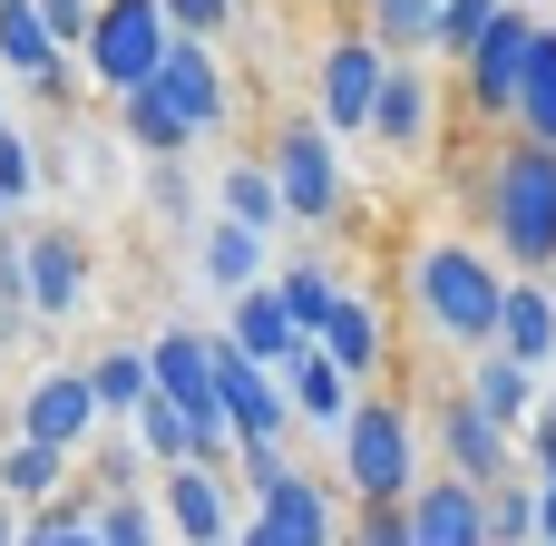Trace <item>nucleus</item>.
Wrapping results in <instances>:
<instances>
[{
  "label": "nucleus",
  "instance_id": "58836bf2",
  "mask_svg": "<svg viewBox=\"0 0 556 546\" xmlns=\"http://www.w3.org/2000/svg\"><path fill=\"white\" fill-rule=\"evenodd\" d=\"M362 546H420V537H410V508H371V528H362Z\"/></svg>",
  "mask_w": 556,
  "mask_h": 546
},
{
  "label": "nucleus",
  "instance_id": "7c9ffc66",
  "mask_svg": "<svg viewBox=\"0 0 556 546\" xmlns=\"http://www.w3.org/2000/svg\"><path fill=\"white\" fill-rule=\"evenodd\" d=\"M518 537H538V488L498 479V488H489V546H518Z\"/></svg>",
  "mask_w": 556,
  "mask_h": 546
},
{
  "label": "nucleus",
  "instance_id": "ea45409f",
  "mask_svg": "<svg viewBox=\"0 0 556 546\" xmlns=\"http://www.w3.org/2000/svg\"><path fill=\"white\" fill-rule=\"evenodd\" d=\"M528 469H538V479H556V410H538V420H528Z\"/></svg>",
  "mask_w": 556,
  "mask_h": 546
},
{
  "label": "nucleus",
  "instance_id": "4468645a",
  "mask_svg": "<svg viewBox=\"0 0 556 546\" xmlns=\"http://www.w3.org/2000/svg\"><path fill=\"white\" fill-rule=\"evenodd\" d=\"M440 440H450V469L459 479H479V488H498L508 479V430L459 391V401H440Z\"/></svg>",
  "mask_w": 556,
  "mask_h": 546
},
{
  "label": "nucleus",
  "instance_id": "a211bd4d",
  "mask_svg": "<svg viewBox=\"0 0 556 546\" xmlns=\"http://www.w3.org/2000/svg\"><path fill=\"white\" fill-rule=\"evenodd\" d=\"M469 401H479V410H489L498 430H528V420H538V361H518V352L498 342V352L479 361V381H469Z\"/></svg>",
  "mask_w": 556,
  "mask_h": 546
},
{
  "label": "nucleus",
  "instance_id": "79ce46f5",
  "mask_svg": "<svg viewBox=\"0 0 556 546\" xmlns=\"http://www.w3.org/2000/svg\"><path fill=\"white\" fill-rule=\"evenodd\" d=\"M235 546H283V537H274V528H264V518H254V528H244V537H235Z\"/></svg>",
  "mask_w": 556,
  "mask_h": 546
},
{
  "label": "nucleus",
  "instance_id": "f8f14e48",
  "mask_svg": "<svg viewBox=\"0 0 556 546\" xmlns=\"http://www.w3.org/2000/svg\"><path fill=\"white\" fill-rule=\"evenodd\" d=\"M410 537L420 546H489V488L479 479H430L410 498Z\"/></svg>",
  "mask_w": 556,
  "mask_h": 546
},
{
  "label": "nucleus",
  "instance_id": "1a4fd4ad",
  "mask_svg": "<svg viewBox=\"0 0 556 546\" xmlns=\"http://www.w3.org/2000/svg\"><path fill=\"white\" fill-rule=\"evenodd\" d=\"M254 508H264V528L283 546H332V508H323V488L303 479V469H283L274 449H254Z\"/></svg>",
  "mask_w": 556,
  "mask_h": 546
},
{
  "label": "nucleus",
  "instance_id": "20e7f679",
  "mask_svg": "<svg viewBox=\"0 0 556 546\" xmlns=\"http://www.w3.org/2000/svg\"><path fill=\"white\" fill-rule=\"evenodd\" d=\"M215 391H225V430H235L244 449H274V440H283L293 391H283V371H274V361H254L235 332H215Z\"/></svg>",
  "mask_w": 556,
  "mask_h": 546
},
{
  "label": "nucleus",
  "instance_id": "ddd939ff",
  "mask_svg": "<svg viewBox=\"0 0 556 546\" xmlns=\"http://www.w3.org/2000/svg\"><path fill=\"white\" fill-rule=\"evenodd\" d=\"M166 518H176V537H186V546H235V508H225V479H215L205 459L166 469Z\"/></svg>",
  "mask_w": 556,
  "mask_h": 546
},
{
  "label": "nucleus",
  "instance_id": "c03bdc74",
  "mask_svg": "<svg viewBox=\"0 0 556 546\" xmlns=\"http://www.w3.org/2000/svg\"><path fill=\"white\" fill-rule=\"evenodd\" d=\"M0 205H10V195H0Z\"/></svg>",
  "mask_w": 556,
  "mask_h": 546
},
{
  "label": "nucleus",
  "instance_id": "e433bc0d",
  "mask_svg": "<svg viewBox=\"0 0 556 546\" xmlns=\"http://www.w3.org/2000/svg\"><path fill=\"white\" fill-rule=\"evenodd\" d=\"M39 10H49V29H59V49H68V39H88V29H98V10H88V0H39Z\"/></svg>",
  "mask_w": 556,
  "mask_h": 546
},
{
  "label": "nucleus",
  "instance_id": "6ab92c4d",
  "mask_svg": "<svg viewBox=\"0 0 556 546\" xmlns=\"http://www.w3.org/2000/svg\"><path fill=\"white\" fill-rule=\"evenodd\" d=\"M0 59H10L20 78H49V68H59V29H49L39 0H0Z\"/></svg>",
  "mask_w": 556,
  "mask_h": 546
},
{
  "label": "nucleus",
  "instance_id": "5701e85b",
  "mask_svg": "<svg viewBox=\"0 0 556 546\" xmlns=\"http://www.w3.org/2000/svg\"><path fill=\"white\" fill-rule=\"evenodd\" d=\"M117 117H127V137H137V147H156V156H176V147L195 137V127L176 117V98H166L156 78H147V88H127V98H117Z\"/></svg>",
  "mask_w": 556,
  "mask_h": 546
},
{
  "label": "nucleus",
  "instance_id": "7ed1b4c3",
  "mask_svg": "<svg viewBox=\"0 0 556 546\" xmlns=\"http://www.w3.org/2000/svg\"><path fill=\"white\" fill-rule=\"evenodd\" d=\"M176 20H166V0H98V29H88V68L127 98V88H147L156 68H166V39Z\"/></svg>",
  "mask_w": 556,
  "mask_h": 546
},
{
  "label": "nucleus",
  "instance_id": "a19ab883",
  "mask_svg": "<svg viewBox=\"0 0 556 546\" xmlns=\"http://www.w3.org/2000/svg\"><path fill=\"white\" fill-rule=\"evenodd\" d=\"M538 537H556V479H538Z\"/></svg>",
  "mask_w": 556,
  "mask_h": 546
},
{
  "label": "nucleus",
  "instance_id": "f257e3e1",
  "mask_svg": "<svg viewBox=\"0 0 556 546\" xmlns=\"http://www.w3.org/2000/svg\"><path fill=\"white\" fill-rule=\"evenodd\" d=\"M410 293H420V322H430L440 342H498V322H508V283H498L469 244H420Z\"/></svg>",
  "mask_w": 556,
  "mask_h": 546
},
{
  "label": "nucleus",
  "instance_id": "4c0bfd02",
  "mask_svg": "<svg viewBox=\"0 0 556 546\" xmlns=\"http://www.w3.org/2000/svg\"><path fill=\"white\" fill-rule=\"evenodd\" d=\"M225 10H235V0H166V20H176L186 39H195V29H225Z\"/></svg>",
  "mask_w": 556,
  "mask_h": 546
},
{
  "label": "nucleus",
  "instance_id": "2eb2a0df",
  "mask_svg": "<svg viewBox=\"0 0 556 546\" xmlns=\"http://www.w3.org/2000/svg\"><path fill=\"white\" fill-rule=\"evenodd\" d=\"M283 391H293V410H303L313 430H352V371H342L323 342H303V352H293Z\"/></svg>",
  "mask_w": 556,
  "mask_h": 546
},
{
  "label": "nucleus",
  "instance_id": "f3484780",
  "mask_svg": "<svg viewBox=\"0 0 556 546\" xmlns=\"http://www.w3.org/2000/svg\"><path fill=\"white\" fill-rule=\"evenodd\" d=\"M156 88L176 98V117H186V127H215V117H225V78H215L205 39H176V49H166V68H156Z\"/></svg>",
  "mask_w": 556,
  "mask_h": 546
},
{
  "label": "nucleus",
  "instance_id": "aec40b11",
  "mask_svg": "<svg viewBox=\"0 0 556 546\" xmlns=\"http://www.w3.org/2000/svg\"><path fill=\"white\" fill-rule=\"evenodd\" d=\"M254 274H264V225H235V215H225V225L205 234V283H215V293H254Z\"/></svg>",
  "mask_w": 556,
  "mask_h": 546
},
{
  "label": "nucleus",
  "instance_id": "473e14b6",
  "mask_svg": "<svg viewBox=\"0 0 556 546\" xmlns=\"http://www.w3.org/2000/svg\"><path fill=\"white\" fill-rule=\"evenodd\" d=\"M498 10H508V0H440V49H450V59H469V49L489 39V20H498Z\"/></svg>",
  "mask_w": 556,
  "mask_h": 546
},
{
  "label": "nucleus",
  "instance_id": "412c9836",
  "mask_svg": "<svg viewBox=\"0 0 556 546\" xmlns=\"http://www.w3.org/2000/svg\"><path fill=\"white\" fill-rule=\"evenodd\" d=\"M420 127H430V78H420V68H391V88H381V107H371V137H381V147H420Z\"/></svg>",
  "mask_w": 556,
  "mask_h": 546
},
{
  "label": "nucleus",
  "instance_id": "9b49d317",
  "mask_svg": "<svg viewBox=\"0 0 556 546\" xmlns=\"http://www.w3.org/2000/svg\"><path fill=\"white\" fill-rule=\"evenodd\" d=\"M98 381L88 371H49L39 391H29V410H20V440H49V449H78L88 430H98Z\"/></svg>",
  "mask_w": 556,
  "mask_h": 546
},
{
  "label": "nucleus",
  "instance_id": "c9c22d12",
  "mask_svg": "<svg viewBox=\"0 0 556 546\" xmlns=\"http://www.w3.org/2000/svg\"><path fill=\"white\" fill-rule=\"evenodd\" d=\"M20 546H108V537H98V518H39Z\"/></svg>",
  "mask_w": 556,
  "mask_h": 546
},
{
  "label": "nucleus",
  "instance_id": "c756f323",
  "mask_svg": "<svg viewBox=\"0 0 556 546\" xmlns=\"http://www.w3.org/2000/svg\"><path fill=\"white\" fill-rule=\"evenodd\" d=\"M225 215H235V225H274V215H283V186H274L264 166H235V176H225Z\"/></svg>",
  "mask_w": 556,
  "mask_h": 546
},
{
  "label": "nucleus",
  "instance_id": "4be33fe9",
  "mask_svg": "<svg viewBox=\"0 0 556 546\" xmlns=\"http://www.w3.org/2000/svg\"><path fill=\"white\" fill-rule=\"evenodd\" d=\"M78 283H88L78 244H68V234H39V244H29V303H39V313H68Z\"/></svg>",
  "mask_w": 556,
  "mask_h": 546
},
{
  "label": "nucleus",
  "instance_id": "a878e982",
  "mask_svg": "<svg viewBox=\"0 0 556 546\" xmlns=\"http://www.w3.org/2000/svg\"><path fill=\"white\" fill-rule=\"evenodd\" d=\"M498 342H508L518 361H547V352H556V303L538 293V283H518V293H508V322H498Z\"/></svg>",
  "mask_w": 556,
  "mask_h": 546
},
{
  "label": "nucleus",
  "instance_id": "b1692460",
  "mask_svg": "<svg viewBox=\"0 0 556 546\" xmlns=\"http://www.w3.org/2000/svg\"><path fill=\"white\" fill-rule=\"evenodd\" d=\"M313 342H323V352H332V361H342V371H352V381H362V371H371V361H381V322H371V303H332V313H323V332H313Z\"/></svg>",
  "mask_w": 556,
  "mask_h": 546
},
{
  "label": "nucleus",
  "instance_id": "423d86ee",
  "mask_svg": "<svg viewBox=\"0 0 556 546\" xmlns=\"http://www.w3.org/2000/svg\"><path fill=\"white\" fill-rule=\"evenodd\" d=\"M538 10H498L489 20V39L469 49V107H489V117H518V88H528V59H538Z\"/></svg>",
  "mask_w": 556,
  "mask_h": 546
},
{
  "label": "nucleus",
  "instance_id": "dca6fc26",
  "mask_svg": "<svg viewBox=\"0 0 556 546\" xmlns=\"http://www.w3.org/2000/svg\"><path fill=\"white\" fill-rule=\"evenodd\" d=\"M225 332H235L254 361H274V371H293V352L313 342V332L293 322V303H283V293H235V322H225Z\"/></svg>",
  "mask_w": 556,
  "mask_h": 546
},
{
  "label": "nucleus",
  "instance_id": "0eeeda50",
  "mask_svg": "<svg viewBox=\"0 0 556 546\" xmlns=\"http://www.w3.org/2000/svg\"><path fill=\"white\" fill-rule=\"evenodd\" d=\"M381 88H391L381 39H332V49H323V127L362 137V127H371V107H381Z\"/></svg>",
  "mask_w": 556,
  "mask_h": 546
},
{
  "label": "nucleus",
  "instance_id": "37998d69",
  "mask_svg": "<svg viewBox=\"0 0 556 546\" xmlns=\"http://www.w3.org/2000/svg\"><path fill=\"white\" fill-rule=\"evenodd\" d=\"M0 546H10V508H0Z\"/></svg>",
  "mask_w": 556,
  "mask_h": 546
},
{
  "label": "nucleus",
  "instance_id": "2f4dec72",
  "mask_svg": "<svg viewBox=\"0 0 556 546\" xmlns=\"http://www.w3.org/2000/svg\"><path fill=\"white\" fill-rule=\"evenodd\" d=\"M274 293H283V303H293V322H303V332H323V313H332V303H342V293H332V274H323V264H293V274H283V283H274Z\"/></svg>",
  "mask_w": 556,
  "mask_h": 546
},
{
  "label": "nucleus",
  "instance_id": "39448f33",
  "mask_svg": "<svg viewBox=\"0 0 556 546\" xmlns=\"http://www.w3.org/2000/svg\"><path fill=\"white\" fill-rule=\"evenodd\" d=\"M342 479L362 488V508H410V498H420V488H410V430H401L391 401L352 410V430H342Z\"/></svg>",
  "mask_w": 556,
  "mask_h": 546
},
{
  "label": "nucleus",
  "instance_id": "393cba45",
  "mask_svg": "<svg viewBox=\"0 0 556 546\" xmlns=\"http://www.w3.org/2000/svg\"><path fill=\"white\" fill-rule=\"evenodd\" d=\"M88 381H98V401H108V410H127V420H137V410L156 401V352H137V342H117V352H108V361H98Z\"/></svg>",
  "mask_w": 556,
  "mask_h": 546
},
{
  "label": "nucleus",
  "instance_id": "bb28decb",
  "mask_svg": "<svg viewBox=\"0 0 556 546\" xmlns=\"http://www.w3.org/2000/svg\"><path fill=\"white\" fill-rule=\"evenodd\" d=\"M381 49H440V0H371Z\"/></svg>",
  "mask_w": 556,
  "mask_h": 546
},
{
  "label": "nucleus",
  "instance_id": "c85d7f7f",
  "mask_svg": "<svg viewBox=\"0 0 556 546\" xmlns=\"http://www.w3.org/2000/svg\"><path fill=\"white\" fill-rule=\"evenodd\" d=\"M59 459H68V449H49V440H20V449L0 459V498H49V488H59Z\"/></svg>",
  "mask_w": 556,
  "mask_h": 546
},
{
  "label": "nucleus",
  "instance_id": "cd10ccee",
  "mask_svg": "<svg viewBox=\"0 0 556 546\" xmlns=\"http://www.w3.org/2000/svg\"><path fill=\"white\" fill-rule=\"evenodd\" d=\"M518 117H528L538 147H556V29H538V59H528V88H518Z\"/></svg>",
  "mask_w": 556,
  "mask_h": 546
},
{
  "label": "nucleus",
  "instance_id": "72a5a7b5",
  "mask_svg": "<svg viewBox=\"0 0 556 546\" xmlns=\"http://www.w3.org/2000/svg\"><path fill=\"white\" fill-rule=\"evenodd\" d=\"M98 537H108V546H156V518H147V508H137V498L117 488V498L98 508Z\"/></svg>",
  "mask_w": 556,
  "mask_h": 546
},
{
  "label": "nucleus",
  "instance_id": "f03ea898",
  "mask_svg": "<svg viewBox=\"0 0 556 546\" xmlns=\"http://www.w3.org/2000/svg\"><path fill=\"white\" fill-rule=\"evenodd\" d=\"M489 215H498V244H508L518 264H556V147H538V137L508 147Z\"/></svg>",
  "mask_w": 556,
  "mask_h": 546
},
{
  "label": "nucleus",
  "instance_id": "9d476101",
  "mask_svg": "<svg viewBox=\"0 0 556 546\" xmlns=\"http://www.w3.org/2000/svg\"><path fill=\"white\" fill-rule=\"evenodd\" d=\"M156 401H176L195 430H225V391H215V332H166V342H156Z\"/></svg>",
  "mask_w": 556,
  "mask_h": 546
},
{
  "label": "nucleus",
  "instance_id": "6e6552de",
  "mask_svg": "<svg viewBox=\"0 0 556 546\" xmlns=\"http://www.w3.org/2000/svg\"><path fill=\"white\" fill-rule=\"evenodd\" d=\"M274 186H283V215H293V225H323V215L342 205L332 137H323V127H283V147H274Z\"/></svg>",
  "mask_w": 556,
  "mask_h": 546
},
{
  "label": "nucleus",
  "instance_id": "a18cd8bd",
  "mask_svg": "<svg viewBox=\"0 0 556 546\" xmlns=\"http://www.w3.org/2000/svg\"><path fill=\"white\" fill-rule=\"evenodd\" d=\"M547 546H556V537H547Z\"/></svg>",
  "mask_w": 556,
  "mask_h": 546
},
{
  "label": "nucleus",
  "instance_id": "f704fd0d",
  "mask_svg": "<svg viewBox=\"0 0 556 546\" xmlns=\"http://www.w3.org/2000/svg\"><path fill=\"white\" fill-rule=\"evenodd\" d=\"M29 186H39V156H29V147L0 127V195H29Z\"/></svg>",
  "mask_w": 556,
  "mask_h": 546
}]
</instances>
